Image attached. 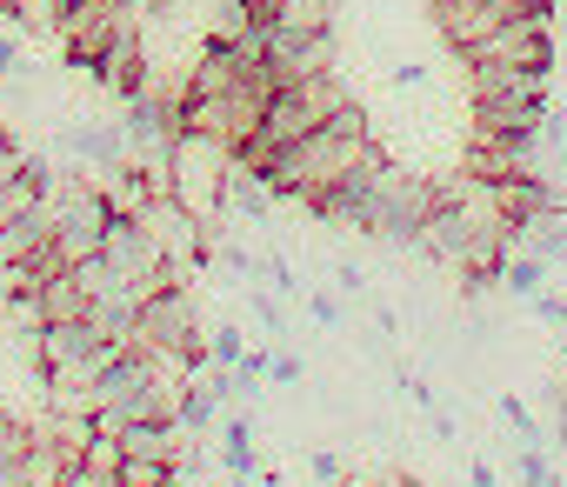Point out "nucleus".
Segmentation results:
<instances>
[{
  "instance_id": "4468645a",
  "label": "nucleus",
  "mask_w": 567,
  "mask_h": 487,
  "mask_svg": "<svg viewBox=\"0 0 567 487\" xmlns=\"http://www.w3.org/2000/svg\"><path fill=\"white\" fill-rule=\"evenodd\" d=\"M467 94L474 101H527V94H547V68H467Z\"/></svg>"
},
{
  "instance_id": "f257e3e1",
  "label": "nucleus",
  "mask_w": 567,
  "mask_h": 487,
  "mask_svg": "<svg viewBox=\"0 0 567 487\" xmlns=\"http://www.w3.org/2000/svg\"><path fill=\"white\" fill-rule=\"evenodd\" d=\"M368 147H374V134H368V107L348 94V101H341L315 134H301L295 147H280L260 174H267V187H274L280 200H301V207H308V200H315L334 174H348Z\"/></svg>"
},
{
  "instance_id": "f3484780",
  "label": "nucleus",
  "mask_w": 567,
  "mask_h": 487,
  "mask_svg": "<svg viewBox=\"0 0 567 487\" xmlns=\"http://www.w3.org/2000/svg\"><path fill=\"white\" fill-rule=\"evenodd\" d=\"M174 421H181L187 441H200V434L220 427V394H214L207 374H187V381H181V407H174Z\"/></svg>"
},
{
  "instance_id": "7c9ffc66",
  "label": "nucleus",
  "mask_w": 567,
  "mask_h": 487,
  "mask_svg": "<svg viewBox=\"0 0 567 487\" xmlns=\"http://www.w3.org/2000/svg\"><path fill=\"white\" fill-rule=\"evenodd\" d=\"M0 81H28V61H21L14 41H0Z\"/></svg>"
},
{
  "instance_id": "473e14b6",
  "label": "nucleus",
  "mask_w": 567,
  "mask_h": 487,
  "mask_svg": "<svg viewBox=\"0 0 567 487\" xmlns=\"http://www.w3.org/2000/svg\"><path fill=\"white\" fill-rule=\"evenodd\" d=\"M14 174H21V147H14V141H8V147H0V187H8V180H14Z\"/></svg>"
},
{
  "instance_id": "f8f14e48",
  "label": "nucleus",
  "mask_w": 567,
  "mask_h": 487,
  "mask_svg": "<svg viewBox=\"0 0 567 487\" xmlns=\"http://www.w3.org/2000/svg\"><path fill=\"white\" fill-rule=\"evenodd\" d=\"M61 154H74V160L114 174L121 160H134V141H127L121 121H68V127H61Z\"/></svg>"
},
{
  "instance_id": "a878e982",
  "label": "nucleus",
  "mask_w": 567,
  "mask_h": 487,
  "mask_svg": "<svg viewBox=\"0 0 567 487\" xmlns=\"http://www.w3.org/2000/svg\"><path fill=\"white\" fill-rule=\"evenodd\" d=\"M240 354H247V341H240L234 328H214V334H207V361H214V367H240Z\"/></svg>"
},
{
  "instance_id": "5701e85b",
  "label": "nucleus",
  "mask_w": 567,
  "mask_h": 487,
  "mask_svg": "<svg viewBox=\"0 0 567 487\" xmlns=\"http://www.w3.org/2000/svg\"><path fill=\"white\" fill-rule=\"evenodd\" d=\"M494 414L514 427V441H547V427L527 414V401H520V394H501V401H494Z\"/></svg>"
},
{
  "instance_id": "9b49d317",
  "label": "nucleus",
  "mask_w": 567,
  "mask_h": 487,
  "mask_svg": "<svg viewBox=\"0 0 567 487\" xmlns=\"http://www.w3.org/2000/svg\"><path fill=\"white\" fill-rule=\"evenodd\" d=\"M94 81H101L114 101H134V94L154 81L147 48H141V14H127V21H121V34H114V41H107V54L94 61Z\"/></svg>"
},
{
  "instance_id": "a211bd4d",
  "label": "nucleus",
  "mask_w": 567,
  "mask_h": 487,
  "mask_svg": "<svg viewBox=\"0 0 567 487\" xmlns=\"http://www.w3.org/2000/svg\"><path fill=\"white\" fill-rule=\"evenodd\" d=\"M274 187H267V174H254V167H234L227 174V207H240L247 220H274Z\"/></svg>"
},
{
  "instance_id": "20e7f679",
  "label": "nucleus",
  "mask_w": 567,
  "mask_h": 487,
  "mask_svg": "<svg viewBox=\"0 0 567 487\" xmlns=\"http://www.w3.org/2000/svg\"><path fill=\"white\" fill-rule=\"evenodd\" d=\"M134 341H141V348H154V354H167V361H181L187 374H200V367H207V328H200V308H194L187 281H167V288L141 294Z\"/></svg>"
},
{
  "instance_id": "393cba45",
  "label": "nucleus",
  "mask_w": 567,
  "mask_h": 487,
  "mask_svg": "<svg viewBox=\"0 0 567 487\" xmlns=\"http://www.w3.org/2000/svg\"><path fill=\"white\" fill-rule=\"evenodd\" d=\"M254 321H260L267 341H288V314H280V301H274L267 288H254Z\"/></svg>"
},
{
  "instance_id": "bb28decb",
  "label": "nucleus",
  "mask_w": 567,
  "mask_h": 487,
  "mask_svg": "<svg viewBox=\"0 0 567 487\" xmlns=\"http://www.w3.org/2000/svg\"><path fill=\"white\" fill-rule=\"evenodd\" d=\"M267 381L295 387V381H308V361H301V354H288V348H274V374H267Z\"/></svg>"
},
{
  "instance_id": "ddd939ff",
  "label": "nucleus",
  "mask_w": 567,
  "mask_h": 487,
  "mask_svg": "<svg viewBox=\"0 0 567 487\" xmlns=\"http://www.w3.org/2000/svg\"><path fill=\"white\" fill-rule=\"evenodd\" d=\"M61 187V174H54V160L48 154H21V174L8 180V187H0V234H8L28 207H41L48 194Z\"/></svg>"
},
{
  "instance_id": "f03ea898",
  "label": "nucleus",
  "mask_w": 567,
  "mask_h": 487,
  "mask_svg": "<svg viewBox=\"0 0 567 487\" xmlns=\"http://www.w3.org/2000/svg\"><path fill=\"white\" fill-rule=\"evenodd\" d=\"M341 101H348L341 74H315V81H295V87H274V101H267V114H260L254 141L240 147V167H254V174H260L280 147H295L301 134H315Z\"/></svg>"
},
{
  "instance_id": "f704fd0d",
  "label": "nucleus",
  "mask_w": 567,
  "mask_h": 487,
  "mask_svg": "<svg viewBox=\"0 0 567 487\" xmlns=\"http://www.w3.org/2000/svg\"><path fill=\"white\" fill-rule=\"evenodd\" d=\"M467 480H474V487H494V480H501V474H494V467H487V460H474V467H467Z\"/></svg>"
},
{
  "instance_id": "4be33fe9",
  "label": "nucleus",
  "mask_w": 567,
  "mask_h": 487,
  "mask_svg": "<svg viewBox=\"0 0 567 487\" xmlns=\"http://www.w3.org/2000/svg\"><path fill=\"white\" fill-rule=\"evenodd\" d=\"M514 474H520V487H567V480L554 474V460L540 454V441H520V447H514Z\"/></svg>"
},
{
  "instance_id": "1a4fd4ad",
  "label": "nucleus",
  "mask_w": 567,
  "mask_h": 487,
  "mask_svg": "<svg viewBox=\"0 0 567 487\" xmlns=\"http://www.w3.org/2000/svg\"><path fill=\"white\" fill-rule=\"evenodd\" d=\"M461 61L467 68H487V61H501V68H547L554 74V14L507 21V28L481 34L474 48H461Z\"/></svg>"
},
{
  "instance_id": "c756f323",
  "label": "nucleus",
  "mask_w": 567,
  "mask_h": 487,
  "mask_svg": "<svg viewBox=\"0 0 567 487\" xmlns=\"http://www.w3.org/2000/svg\"><path fill=\"white\" fill-rule=\"evenodd\" d=\"M308 474H315V480H321V487H341V460H334V454H328V447H321V454H315V460H308Z\"/></svg>"
},
{
  "instance_id": "c9c22d12",
  "label": "nucleus",
  "mask_w": 567,
  "mask_h": 487,
  "mask_svg": "<svg viewBox=\"0 0 567 487\" xmlns=\"http://www.w3.org/2000/svg\"><path fill=\"white\" fill-rule=\"evenodd\" d=\"M167 487H181V480H167Z\"/></svg>"
},
{
  "instance_id": "0eeeda50",
  "label": "nucleus",
  "mask_w": 567,
  "mask_h": 487,
  "mask_svg": "<svg viewBox=\"0 0 567 487\" xmlns=\"http://www.w3.org/2000/svg\"><path fill=\"white\" fill-rule=\"evenodd\" d=\"M560 0H434V28H441V41L461 54V48H474L481 34H494V28H507V21H527V14H554Z\"/></svg>"
},
{
  "instance_id": "423d86ee",
  "label": "nucleus",
  "mask_w": 567,
  "mask_h": 487,
  "mask_svg": "<svg viewBox=\"0 0 567 487\" xmlns=\"http://www.w3.org/2000/svg\"><path fill=\"white\" fill-rule=\"evenodd\" d=\"M101 255L141 288V294H154V288H167V281H187V268L161 248V240H154V227L141 220V214H114V227H107V240H101Z\"/></svg>"
},
{
  "instance_id": "412c9836",
  "label": "nucleus",
  "mask_w": 567,
  "mask_h": 487,
  "mask_svg": "<svg viewBox=\"0 0 567 487\" xmlns=\"http://www.w3.org/2000/svg\"><path fill=\"white\" fill-rule=\"evenodd\" d=\"M254 8L247 0H207V41H240V34H254Z\"/></svg>"
},
{
  "instance_id": "6ab92c4d",
  "label": "nucleus",
  "mask_w": 567,
  "mask_h": 487,
  "mask_svg": "<svg viewBox=\"0 0 567 487\" xmlns=\"http://www.w3.org/2000/svg\"><path fill=\"white\" fill-rule=\"evenodd\" d=\"M81 314H87V294L74 281V268H54L41 281V321H81Z\"/></svg>"
},
{
  "instance_id": "39448f33",
  "label": "nucleus",
  "mask_w": 567,
  "mask_h": 487,
  "mask_svg": "<svg viewBox=\"0 0 567 487\" xmlns=\"http://www.w3.org/2000/svg\"><path fill=\"white\" fill-rule=\"evenodd\" d=\"M54 248H61V261H81V255H101V240H107V227H114V194L107 187H94V180H61L54 194Z\"/></svg>"
},
{
  "instance_id": "cd10ccee",
  "label": "nucleus",
  "mask_w": 567,
  "mask_h": 487,
  "mask_svg": "<svg viewBox=\"0 0 567 487\" xmlns=\"http://www.w3.org/2000/svg\"><path fill=\"white\" fill-rule=\"evenodd\" d=\"M334 281H341V294H348V301H368V268H361V261H341V268H334Z\"/></svg>"
},
{
  "instance_id": "b1692460",
  "label": "nucleus",
  "mask_w": 567,
  "mask_h": 487,
  "mask_svg": "<svg viewBox=\"0 0 567 487\" xmlns=\"http://www.w3.org/2000/svg\"><path fill=\"white\" fill-rule=\"evenodd\" d=\"M254 281H260L267 294H280V301H288V294H301V281H295V268H288V261H280V255H260V268H254Z\"/></svg>"
},
{
  "instance_id": "dca6fc26",
  "label": "nucleus",
  "mask_w": 567,
  "mask_h": 487,
  "mask_svg": "<svg viewBox=\"0 0 567 487\" xmlns=\"http://www.w3.org/2000/svg\"><path fill=\"white\" fill-rule=\"evenodd\" d=\"M220 467H227V480H260V460H254V421H247V407H220Z\"/></svg>"
},
{
  "instance_id": "72a5a7b5",
  "label": "nucleus",
  "mask_w": 567,
  "mask_h": 487,
  "mask_svg": "<svg viewBox=\"0 0 567 487\" xmlns=\"http://www.w3.org/2000/svg\"><path fill=\"white\" fill-rule=\"evenodd\" d=\"M394 87H427V68H414V61H408V68H394Z\"/></svg>"
},
{
  "instance_id": "2eb2a0df",
  "label": "nucleus",
  "mask_w": 567,
  "mask_h": 487,
  "mask_svg": "<svg viewBox=\"0 0 567 487\" xmlns=\"http://www.w3.org/2000/svg\"><path fill=\"white\" fill-rule=\"evenodd\" d=\"M547 94H527V101H474V134H540L547 121Z\"/></svg>"
},
{
  "instance_id": "aec40b11",
  "label": "nucleus",
  "mask_w": 567,
  "mask_h": 487,
  "mask_svg": "<svg viewBox=\"0 0 567 487\" xmlns=\"http://www.w3.org/2000/svg\"><path fill=\"white\" fill-rule=\"evenodd\" d=\"M547 274H554V268H547L534 248H514V255H507V268H501V288H507L514 301H534V294L547 288Z\"/></svg>"
},
{
  "instance_id": "7ed1b4c3",
  "label": "nucleus",
  "mask_w": 567,
  "mask_h": 487,
  "mask_svg": "<svg viewBox=\"0 0 567 487\" xmlns=\"http://www.w3.org/2000/svg\"><path fill=\"white\" fill-rule=\"evenodd\" d=\"M427 214H434V174L388 167L381 194H374V200H368V214H361V234H368V240H381V248L421 255V240H427Z\"/></svg>"
},
{
  "instance_id": "c85d7f7f",
  "label": "nucleus",
  "mask_w": 567,
  "mask_h": 487,
  "mask_svg": "<svg viewBox=\"0 0 567 487\" xmlns=\"http://www.w3.org/2000/svg\"><path fill=\"white\" fill-rule=\"evenodd\" d=\"M308 314H315L321 328H341V301H334V294H308Z\"/></svg>"
},
{
  "instance_id": "2f4dec72",
  "label": "nucleus",
  "mask_w": 567,
  "mask_h": 487,
  "mask_svg": "<svg viewBox=\"0 0 567 487\" xmlns=\"http://www.w3.org/2000/svg\"><path fill=\"white\" fill-rule=\"evenodd\" d=\"M554 447H567V387H554Z\"/></svg>"
},
{
  "instance_id": "6e6552de",
  "label": "nucleus",
  "mask_w": 567,
  "mask_h": 487,
  "mask_svg": "<svg viewBox=\"0 0 567 487\" xmlns=\"http://www.w3.org/2000/svg\"><path fill=\"white\" fill-rule=\"evenodd\" d=\"M260 41H267V74H274V87H295V81L334 74V61H341V48H334V28L295 34V28H274V21H260Z\"/></svg>"
},
{
  "instance_id": "9d476101",
  "label": "nucleus",
  "mask_w": 567,
  "mask_h": 487,
  "mask_svg": "<svg viewBox=\"0 0 567 487\" xmlns=\"http://www.w3.org/2000/svg\"><path fill=\"white\" fill-rule=\"evenodd\" d=\"M388 167H394V160H388L381 147H368L348 174H334V180L308 200V214H315V220H328V227H354V234H361V214H368V200L381 194Z\"/></svg>"
}]
</instances>
